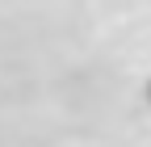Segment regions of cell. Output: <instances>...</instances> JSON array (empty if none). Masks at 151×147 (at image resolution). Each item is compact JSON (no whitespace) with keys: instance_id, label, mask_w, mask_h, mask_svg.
<instances>
[{"instance_id":"1","label":"cell","mask_w":151,"mask_h":147,"mask_svg":"<svg viewBox=\"0 0 151 147\" xmlns=\"http://www.w3.org/2000/svg\"><path fill=\"white\" fill-rule=\"evenodd\" d=\"M143 97H147V105H151V80H147V88H143Z\"/></svg>"}]
</instances>
